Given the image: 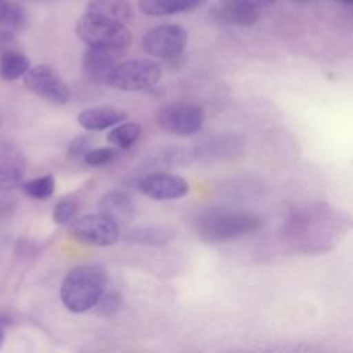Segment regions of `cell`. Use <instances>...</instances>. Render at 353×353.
Segmentation results:
<instances>
[{
    "mask_svg": "<svg viewBox=\"0 0 353 353\" xmlns=\"http://www.w3.org/2000/svg\"><path fill=\"white\" fill-rule=\"evenodd\" d=\"M121 52L102 48H88L81 58V70L87 80L95 84H106L108 77L117 65Z\"/></svg>",
    "mask_w": 353,
    "mask_h": 353,
    "instance_id": "12",
    "label": "cell"
},
{
    "mask_svg": "<svg viewBox=\"0 0 353 353\" xmlns=\"http://www.w3.org/2000/svg\"><path fill=\"white\" fill-rule=\"evenodd\" d=\"M29 69L30 61L21 50L8 51L0 55V77L6 81H14L25 76Z\"/></svg>",
    "mask_w": 353,
    "mask_h": 353,
    "instance_id": "18",
    "label": "cell"
},
{
    "mask_svg": "<svg viewBox=\"0 0 353 353\" xmlns=\"http://www.w3.org/2000/svg\"><path fill=\"white\" fill-rule=\"evenodd\" d=\"M188 44V32L181 25L164 23L148 30L142 39L143 50L156 58H175Z\"/></svg>",
    "mask_w": 353,
    "mask_h": 353,
    "instance_id": "8",
    "label": "cell"
},
{
    "mask_svg": "<svg viewBox=\"0 0 353 353\" xmlns=\"http://www.w3.org/2000/svg\"><path fill=\"white\" fill-rule=\"evenodd\" d=\"M203 0H138V8L142 14L150 17L172 15L197 8Z\"/></svg>",
    "mask_w": 353,
    "mask_h": 353,
    "instance_id": "17",
    "label": "cell"
},
{
    "mask_svg": "<svg viewBox=\"0 0 353 353\" xmlns=\"http://www.w3.org/2000/svg\"><path fill=\"white\" fill-rule=\"evenodd\" d=\"M69 236L84 245L108 247L119 240L120 226L101 214H88L70 223Z\"/></svg>",
    "mask_w": 353,
    "mask_h": 353,
    "instance_id": "6",
    "label": "cell"
},
{
    "mask_svg": "<svg viewBox=\"0 0 353 353\" xmlns=\"http://www.w3.org/2000/svg\"><path fill=\"white\" fill-rule=\"evenodd\" d=\"M85 12L124 25L134 15L132 7L127 0H90Z\"/></svg>",
    "mask_w": 353,
    "mask_h": 353,
    "instance_id": "16",
    "label": "cell"
},
{
    "mask_svg": "<svg viewBox=\"0 0 353 353\" xmlns=\"http://www.w3.org/2000/svg\"><path fill=\"white\" fill-rule=\"evenodd\" d=\"M92 139L90 135H79L76 137L68 146V156L72 159L84 157V154L92 149Z\"/></svg>",
    "mask_w": 353,
    "mask_h": 353,
    "instance_id": "25",
    "label": "cell"
},
{
    "mask_svg": "<svg viewBox=\"0 0 353 353\" xmlns=\"http://www.w3.org/2000/svg\"><path fill=\"white\" fill-rule=\"evenodd\" d=\"M14 50H19L15 36L10 30H0V55Z\"/></svg>",
    "mask_w": 353,
    "mask_h": 353,
    "instance_id": "26",
    "label": "cell"
},
{
    "mask_svg": "<svg viewBox=\"0 0 353 353\" xmlns=\"http://www.w3.org/2000/svg\"><path fill=\"white\" fill-rule=\"evenodd\" d=\"M3 123H4V114H3V112H1V109H0V127L3 125Z\"/></svg>",
    "mask_w": 353,
    "mask_h": 353,
    "instance_id": "31",
    "label": "cell"
},
{
    "mask_svg": "<svg viewBox=\"0 0 353 353\" xmlns=\"http://www.w3.org/2000/svg\"><path fill=\"white\" fill-rule=\"evenodd\" d=\"M25 21H26V15H25V11L22 10V7L12 4L11 15L8 18L7 25L11 28H22L25 25Z\"/></svg>",
    "mask_w": 353,
    "mask_h": 353,
    "instance_id": "27",
    "label": "cell"
},
{
    "mask_svg": "<svg viewBox=\"0 0 353 353\" xmlns=\"http://www.w3.org/2000/svg\"><path fill=\"white\" fill-rule=\"evenodd\" d=\"M234 1H239V3H241V4H245V6L252 7V8H255V10H259V8L272 6V4L276 3L277 0H234Z\"/></svg>",
    "mask_w": 353,
    "mask_h": 353,
    "instance_id": "29",
    "label": "cell"
},
{
    "mask_svg": "<svg viewBox=\"0 0 353 353\" xmlns=\"http://www.w3.org/2000/svg\"><path fill=\"white\" fill-rule=\"evenodd\" d=\"M138 189L153 200H176L189 192L185 178L171 172H150L138 182Z\"/></svg>",
    "mask_w": 353,
    "mask_h": 353,
    "instance_id": "10",
    "label": "cell"
},
{
    "mask_svg": "<svg viewBox=\"0 0 353 353\" xmlns=\"http://www.w3.org/2000/svg\"><path fill=\"white\" fill-rule=\"evenodd\" d=\"M215 14L221 21L236 26H251L261 17L259 10L234 0H223V3L215 10Z\"/></svg>",
    "mask_w": 353,
    "mask_h": 353,
    "instance_id": "15",
    "label": "cell"
},
{
    "mask_svg": "<svg viewBox=\"0 0 353 353\" xmlns=\"http://www.w3.org/2000/svg\"><path fill=\"white\" fill-rule=\"evenodd\" d=\"M262 228V218L251 211L210 208L196 221V232L207 243H226Z\"/></svg>",
    "mask_w": 353,
    "mask_h": 353,
    "instance_id": "3",
    "label": "cell"
},
{
    "mask_svg": "<svg viewBox=\"0 0 353 353\" xmlns=\"http://www.w3.org/2000/svg\"><path fill=\"white\" fill-rule=\"evenodd\" d=\"M127 119V112L112 105L87 108L77 114L79 124L87 131H103Z\"/></svg>",
    "mask_w": 353,
    "mask_h": 353,
    "instance_id": "13",
    "label": "cell"
},
{
    "mask_svg": "<svg viewBox=\"0 0 353 353\" xmlns=\"http://www.w3.org/2000/svg\"><path fill=\"white\" fill-rule=\"evenodd\" d=\"M4 338H6V321L0 319V347L4 342Z\"/></svg>",
    "mask_w": 353,
    "mask_h": 353,
    "instance_id": "30",
    "label": "cell"
},
{
    "mask_svg": "<svg viewBox=\"0 0 353 353\" xmlns=\"http://www.w3.org/2000/svg\"><path fill=\"white\" fill-rule=\"evenodd\" d=\"M79 211V204L74 199H63L58 201L52 211V218L58 225L72 223L76 219Z\"/></svg>",
    "mask_w": 353,
    "mask_h": 353,
    "instance_id": "22",
    "label": "cell"
},
{
    "mask_svg": "<svg viewBox=\"0 0 353 353\" xmlns=\"http://www.w3.org/2000/svg\"><path fill=\"white\" fill-rule=\"evenodd\" d=\"M141 137V125L135 121L120 123L114 125L106 135L108 142H110L114 148L127 150L130 149Z\"/></svg>",
    "mask_w": 353,
    "mask_h": 353,
    "instance_id": "20",
    "label": "cell"
},
{
    "mask_svg": "<svg viewBox=\"0 0 353 353\" xmlns=\"http://www.w3.org/2000/svg\"><path fill=\"white\" fill-rule=\"evenodd\" d=\"M23 152L11 142H0V190H12L23 182L26 172Z\"/></svg>",
    "mask_w": 353,
    "mask_h": 353,
    "instance_id": "11",
    "label": "cell"
},
{
    "mask_svg": "<svg viewBox=\"0 0 353 353\" xmlns=\"http://www.w3.org/2000/svg\"><path fill=\"white\" fill-rule=\"evenodd\" d=\"M157 121L163 130L171 134L192 135L201 130L204 113L199 105L175 102L160 109Z\"/></svg>",
    "mask_w": 353,
    "mask_h": 353,
    "instance_id": "9",
    "label": "cell"
},
{
    "mask_svg": "<svg viewBox=\"0 0 353 353\" xmlns=\"http://www.w3.org/2000/svg\"><path fill=\"white\" fill-rule=\"evenodd\" d=\"M25 85L37 97L54 105H66L72 92L58 70L47 63H40L28 70L23 76Z\"/></svg>",
    "mask_w": 353,
    "mask_h": 353,
    "instance_id": "7",
    "label": "cell"
},
{
    "mask_svg": "<svg viewBox=\"0 0 353 353\" xmlns=\"http://www.w3.org/2000/svg\"><path fill=\"white\" fill-rule=\"evenodd\" d=\"M161 77L157 62L146 58L128 59L116 65L106 80V85L121 91H143L153 87Z\"/></svg>",
    "mask_w": 353,
    "mask_h": 353,
    "instance_id": "5",
    "label": "cell"
},
{
    "mask_svg": "<svg viewBox=\"0 0 353 353\" xmlns=\"http://www.w3.org/2000/svg\"><path fill=\"white\" fill-rule=\"evenodd\" d=\"M350 221L347 215L327 204H309L291 212L285 223V233L295 244L320 247L331 239L334 230L349 226Z\"/></svg>",
    "mask_w": 353,
    "mask_h": 353,
    "instance_id": "1",
    "label": "cell"
},
{
    "mask_svg": "<svg viewBox=\"0 0 353 353\" xmlns=\"http://www.w3.org/2000/svg\"><path fill=\"white\" fill-rule=\"evenodd\" d=\"M99 214L113 221L116 225H124L134 215V203L128 194L120 190L105 193L98 203Z\"/></svg>",
    "mask_w": 353,
    "mask_h": 353,
    "instance_id": "14",
    "label": "cell"
},
{
    "mask_svg": "<svg viewBox=\"0 0 353 353\" xmlns=\"http://www.w3.org/2000/svg\"><path fill=\"white\" fill-rule=\"evenodd\" d=\"M339 3H345V4H353V0H336Z\"/></svg>",
    "mask_w": 353,
    "mask_h": 353,
    "instance_id": "32",
    "label": "cell"
},
{
    "mask_svg": "<svg viewBox=\"0 0 353 353\" xmlns=\"http://www.w3.org/2000/svg\"><path fill=\"white\" fill-rule=\"evenodd\" d=\"M12 4L8 0H0V25H7L11 15Z\"/></svg>",
    "mask_w": 353,
    "mask_h": 353,
    "instance_id": "28",
    "label": "cell"
},
{
    "mask_svg": "<svg viewBox=\"0 0 353 353\" xmlns=\"http://www.w3.org/2000/svg\"><path fill=\"white\" fill-rule=\"evenodd\" d=\"M23 193L34 200H47L55 190V178L52 174H46L28 179L22 185Z\"/></svg>",
    "mask_w": 353,
    "mask_h": 353,
    "instance_id": "21",
    "label": "cell"
},
{
    "mask_svg": "<svg viewBox=\"0 0 353 353\" xmlns=\"http://www.w3.org/2000/svg\"><path fill=\"white\" fill-rule=\"evenodd\" d=\"M116 149L114 148H108V146H101V148H92L90 149L83 160L87 165L91 167H99L110 163L116 157Z\"/></svg>",
    "mask_w": 353,
    "mask_h": 353,
    "instance_id": "23",
    "label": "cell"
},
{
    "mask_svg": "<svg viewBox=\"0 0 353 353\" xmlns=\"http://www.w3.org/2000/svg\"><path fill=\"white\" fill-rule=\"evenodd\" d=\"M123 305V298L116 291H106L99 302L97 303V310L102 316H112Z\"/></svg>",
    "mask_w": 353,
    "mask_h": 353,
    "instance_id": "24",
    "label": "cell"
},
{
    "mask_svg": "<svg viewBox=\"0 0 353 353\" xmlns=\"http://www.w3.org/2000/svg\"><path fill=\"white\" fill-rule=\"evenodd\" d=\"M125 239L134 244L161 245L167 244L172 239V232L163 226H145L130 230Z\"/></svg>",
    "mask_w": 353,
    "mask_h": 353,
    "instance_id": "19",
    "label": "cell"
},
{
    "mask_svg": "<svg viewBox=\"0 0 353 353\" xmlns=\"http://www.w3.org/2000/svg\"><path fill=\"white\" fill-rule=\"evenodd\" d=\"M77 37L90 48L121 52L132 43V33L124 25L84 12L76 23Z\"/></svg>",
    "mask_w": 353,
    "mask_h": 353,
    "instance_id": "4",
    "label": "cell"
},
{
    "mask_svg": "<svg viewBox=\"0 0 353 353\" xmlns=\"http://www.w3.org/2000/svg\"><path fill=\"white\" fill-rule=\"evenodd\" d=\"M108 287V272L101 265H79L62 280L59 296L72 313H84L95 307Z\"/></svg>",
    "mask_w": 353,
    "mask_h": 353,
    "instance_id": "2",
    "label": "cell"
}]
</instances>
